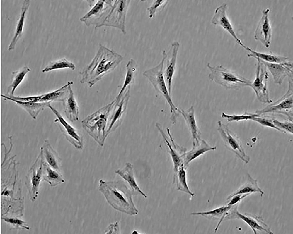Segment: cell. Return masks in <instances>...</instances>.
<instances>
[{"mask_svg":"<svg viewBox=\"0 0 293 234\" xmlns=\"http://www.w3.org/2000/svg\"><path fill=\"white\" fill-rule=\"evenodd\" d=\"M233 206L226 205L220 206L212 210L207 211L193 212L191 214L194 215H200L207 218L219 219L215 229L217 230L222 222L224 220L228 215L229 211Z\"/></svg>","mask_w":293,"mask_h":234,"instance_id":"484cf974","label":"cell"},{"mask_svg":"<svg viewBox=\"0 0 293 234\" xmlns=\"http://www.w3.org/2000/svg\"><path fill=\"white\" fill-rule=\"evenodd\" d=\"M250 53L247 55L249 57H252L259 59L264 61L271 63H285L289 62L287 57L281 56L273 54L261 53L254 51L251 48L246 46L245 48Z\"/></svg>","mask_w":293,"mask_h":234,"instance_id":"f1b7e54d","label":"cell"},{"mask_svg":"<svg viewBox=\"0 0 293 234\" xmlns=\"http://www.w3.org/2000/svg\"><path fill=\"white\" fill-rule=\"evenodd\" d=\"M156 126L164 139L166 144L169 149V152L170 154L173 165V176L177 173L179 167L183 164L182 156L186 152L187 149L183 147H180L175 144L170 134V130L167 131L171 138L173 146L167 140L166 136L163 131L161 128L160 125L159 123L156 124Z\"/></svg>","mask_w":293,"mask_h":234,"instance_id":"ac0fdd59","label":"cell"},{"mask_svg":"<svg viewBox=\"0 0 293 234\" xmlns=\"http://www.w3.org/2000/svg\"><path fill=\"white\" fill-rule=\"evenodd\" d=\"M90 9L81 17L80 21L86 26L100 27L112 6L113 0H87Z\"/></svg>","mask_w":293,"mask_h":234,"instance_id":"8992f818","label":"cell"},{"mask_svg":"<svg viewBox=\"0 0 293 234\" xmlns=\"http://www.w3.org/2000/svg\"><path fill=\"white\" fill-rule=\"evenodd\" d=\"M251 120L256 121L263 125L274 128L282 133H286L285 131L276 127L273 123L272 120L261 118L260 116L255 117L253 118Z\"/></svg>","mask_w":293,"mask_h":234,"instance_id":"74e56055","label":"cell"},{"mask_svg":"<svg viewBox=\"0 0 293 234\" xmlns=\"http://www.w3.org/2000/svg\"><path fill=\"white\" fill-rule=\"evenodd\" d=\"M257 116H260L255 113L253 114L247 113L241 115H229L222 112L221 114V117L226 119L229 122L252 120L254 117Z\"/></svg>","mask_w":293,"mask_h":234,"instance_id":"d590c367","label":"cell"},{"mask_svg":"<svg viewBox=\"0 0 293 234\" xmlns=\"http://www.w3.org/2000/svg\"><path fill=\"white\" fill-rule=\"evenodd\" d=\"M115 104V100L88 116L81 122L83 128L101 146L103 145L107 137L106 130L108 120Z\"/></svg>","mask_w":293,"mask_h":234,"instance_id":"3957f363","label":"cell"},{"mask_svg":"<svg viewBox=\"0 0 293 234\" xmlns=\"http://www.w3.org/2000/svg\"><path fill=\"white\" fill-rule=\"evenodd\" d=\"M238 206L236 205L231 209L226 217L227 220L241 219L250 227L255 234L257 233L258 230L269 234L273 233L261 217L247 213H241L238 211Z\"/></svg>","mask_w":293,"mask_h":234,"instance_id":"4fadbf2b","label":"cell"},{"mask_svg":"<svg viewBox=\"0 0 293 234\" xmlns=\"http://www.w3.org/2000/svg\"><path fill=\"white\" fill-rule=\"evenodd\" d=\"M167 54L165 50L162 53V59L160 63L155 67L145 71L143 75L151 83L156 91L165 99L171 109V119L173 123H176L179 116L178 109L174 105L170 94L164 76V63Z\"/></svg>","mask_w":293,"mask_h":234,"instance_id":"277c9868","label":"cell"},{"mask_svg":"<svg viewBox=\"0 0 293 234\" xmlns=\"http://www.w3.org/2000/svg\"><path fill=\"white\" fill-rule=\"evenodd\" d=\"M43 94L25 97L7 96L14 99L21 101L40 102Z\"/></svg>","mask_w":293,"mask_h":234,"instance_id":"ab89813d","label":"cell"},{"mask_svg":"<svg viewBox=\"0 0 293 234\" xmlns=\"http://www.w3.org/2000/svg\"><path fill=\"white\" fill-rule=\"evenodd\" d=\"M3 219L6 222L15 226L16 227L27 230L29 229V228L27 225L26 223L21 220L14 218H4Z\"/></svg>","mask_w":293,"mask_h":234,"instance_id":"60d3db41","label":"cell"},{"mask_svg":"<svg viewBox=\"0 0 293 234\" xmlns=\"http://www.w3.org/2000/svg\"><path fill=\"white\" fill-rule=\"evenodd\" d=\"M227 4L223 3L215 10L211 20V23L221 27L233 37L235 41L244 49L245 45L238 38L227 16L226 11Z\"/></svg>","mask_w":293,"mask_h":234,"instance_id":"5bb4252c","label":"cell"},{"mask_svg":"<svg viewBox=\"0 0 293 234\" xmlns=\"http://www.w3.org/2000/svg\"><path fill=\"white\" fill-rule=\"evenodd\" d=\"M43 179L51 186H55L64 183L65 180L60 171L50 167L45 161L44 164Z\"/></svg>","mask_w":293,"mask_h":234,"instance_id":"f546056e","label":"cell"},{"mask_svg":"<svg viewBox=\"0 0 293 234\" xmlns=\"http://www.w3.org/2000/svg\"><path fill=\"white\" fill-rule=\"evenodd\" d=\"M217 130L226 147L233 152L245 163L250 160L249 157L246 154L240 140L221 121L217 122Z\"/></svg>","mask_w":293,"mask_h":234,"instance_id":"30bf717a","label":"cell"},{"mask_svg":"<svg viewBox=\"0 0 293 234\" xmlns=\"http://www.w3.org/2000/svg\"><path fill=\"white\" fill-rule=\"evenodd\" d=\"M250 193L241 194L234 195L231 197L227 201V205L233 206L239 204L241 201L246 196L250 195Z\"/></svg>","mask_w":293,"mask_h":234,"instance_id":"b9f144b4","label":"cell"},{"mask_svg":"<svg viewBox=\"0 0 293 234\" xmlns=\"http://www.w3.org/2000/svg\"><path fill=\"white\" fill-rule=\"evenodd\" d=\"M72 81H69L61 87L52 92L44 94L40 102L60 101L67 94L69 86L72 85Z\"/></svg>","mask_w":293,"mask_h":234,"instance_id":"d6a6232c","label":"cell"},{"mask_svg":"<svg viewBox=\"0 0 293 234\" xmlns=\"http://www.w3.org/2000/svg\"><path fill=\"white\" fill-rule=\"evenodd\" d=\"M120 232L119 223L115 222L110 224L105 231V233L107 234H118Z\"/></svg>","mask_w":293,"mask_h":234,"instance_id":"7bdbcfd3","label":"cell"},{"mask_svg":"<svg viewBox=\"0 0 293 234\" xmlns=\"http://www.w3.org/2000/svg\"><path fill=\"white\" fill-rule=\"evenodd\" d=\"M40 151L44 161L51 168L59 171L61 159L48 139L44 140Z\"/></svg>","mask_w":293,"mask_h":234,"instance_id":"cb8c5ba5","label":"cell"},{"mask_svg":"<svg viewBox=\"0 0 293 234\" xmlns=\"http://www.w3.org/2000/svg\"><path fill=\"white\" fill-rule=\"evenodd\" d=\"M180 44L175 41L171 44L169 55L166 58L165 68H164L163 74L165 80L169 93L171 96L172 83L173 77L176 69V65Z\"/></svg>","mask_w":293,"mask_h":234,"instance_id":"d6986e66","label":"cell"},{"mask_svg":"<svg viewBox=\"0 0 293 234\" xmlns=\"http://www.w3.org/2000/svg\"><path fill=\"white\" fill-rule=\"evenodd\" d=\"M44 161L41 151L28 171L26 176V185L30 199L33 202L38 196L42 180Z\"/></svg>","mask_w":293,"mask_h":234,"instance_id":"ba28073f","label":"cell"},{"mask_svg":"<svg viewBox=\"0 0 293 234\" xmlns=\"http://www.w3.org/2000/svg\"><path fill=\"white\" fill-rule=\"evenodd\" d=\"M259 60L271 73L276 84L280 85L287 76L289 78H293V66L290 62L271 63Z\"/></svg>","mask_w":293,"mask_h":234,"instance_id":"e0dca14e","label":"cell"},{"mask_svg":"<svg viewBox=\"0 0 293 234\" xmlns=\"http://www.w3.org/2000/svg\"><path fill=\"white\" fill-rule=\"evenodd\" d=\"M168 1L156 0L153 1L151 5L147 8L149 13V17L152 18L154 16L156 11L160 8L164 7L167 4Z\"/></svg>","mask_w":293,"mask_h":234,"instance_id":"8d00e7d4","label":"cell"},{"mask_svg":"<svg viewBox=\"0 0 293 234\" xmlns=\"http://www.w3.org/2000/svg\"><path fill=\"white\" fill-rule=\"evenodd\" d=\"M186 170L182 164L176 174L173 177V183L176 185L178 190L185 192L193 198L195 194L190 190L188 185Z\"/></svg>","mask_w":293,"mask_h":234,"instance_id":"4dcf8cb0","label":"cell"},{"mask_svg":"<svg viewBox=\"0 0 293 234\" xmlns=\"http://www.w3.org/2000/svg\"><path fill=\"white\" fill-rule=\"evenodd\" d=\"M76 68L75 65L73 62L65 58H63L50 62L42 71L43 73H45L52 70L64 68H69L74 70Z\"/></svg>","mask_w":293,"mask_h":234,"instance_id":"e575fe53","label":"cell"},{"mask_svg":"<svg viewBox=\"0 0 293 234\" xmlns=\"http://www.w3.org/2000/svg\"><path fill=\"white\" fill-rule=\"evenodd\" d=\"M210 71L208 77L212 81L227 89L237 90L248 86L251 81L222 65L212 66L207 64Z\"/></svg>","mask_w":293,"mask_h":234,"instance_id":"5b68a950","label":"cell"},{"mask_svg":"<svg viewBox=\"0 0 293 234\" xmlns=\"http://www.w3.org/2000/svg\"><path fill=\"white\" fill-rule=\"evenodd\" d=\"M49 108L55 115L54 121L57 123L62 132L67 140L75 148L81 149L83 147V140L81 133L70 125L61 114L50 104Z\"/></svg>","mask_w":293,"mask_h":234,"instance_id":"8fae6325","label":"cell"},{"mask_svg":"<svg viewBox=\"0 0 293 234\" xmlns=\"http://www.w3.org/2000/svg\"><path fill=\"white\" fill-rule=\"evenodd\" d=\"M123 59L121 55L100 44L91 61L80 72V83L92 87L113 70Z\"/></svg>","mask_w":293,"mask_h":234,"instance_id":"6da1fadb","label":"cell"},{"mask_svg":"<svg viewBox=\"0 0 293 234\" xmlns=\"http://www.w3.org/2000/svg\"><path fill=\"white\" fill-rule=\"evenodd\" d=\"M115 173L128 183L133 195H141L147 198V196L141 190L136 182L133 166L131 163H126L123 168L117 170Z\"/></svg>","mask_w":293,"mask_h":234,"instance_id":"7402d4cb","label":"cell"},{"mask_svg":"<svg viewBox=\"0 0 293 234\" xmlns=\"http://www.w3.org/2000/svg\"><path fill=\"white\" fill-rule=\"evenodd\" d=\"M30 70L28 67L25 66L19 70L12 72V80L8 87L6 95H14L16 89L22 81L25 75Z\"/></svg>","mask_w":293,"mask_h":234,"instance_id":"836d02e7","label":"cell"},{"mask_svg":"<svg viewBox=\"0 0 293 234\" xmlns=\"http://www.w3.org/2000/svg\"><path fill=\"white\" fill-rule=\"evenodd\" d=\"M177 111L182 115L190 130L193 139V144L198 142L201 138L195 115L194 107L191 106L186 110L178 109Z\"/></svg>","mask_w":293,"mask_h":234,"instance_id":"d4e9b609","label":"cell"},{"mask_svg":"<svg viewBox=\"0 0 293 234\" xmlns=\"http://www.w3.org/2000/svg\"><path fill=\"white\" fill-rule=\"evenodd\" d=\"M272 122L276 127L282 130H282H285L291 133H293V125L292 122H282L276 119H274L272 120Z\"/></svg>","mask_w":293,"mask_h":234,"instance_id":"f35d334b","label":"cell"},{"mask_svg":"<svg viewBox=\"0 0 293 234\" xmlns=\"http://www.w3.org/2000/svg\"><path fill=\"white\" fill-rule=\"evenodd\" d=\"M70 85L68 92L61 101L64 112L68 119L71 122L79 120V106L75 98L71 86Z\"/></svg>","mask_w":293,"mask_h":234,"instance_id":"44dd1931","label":"cell"},{"mask_svg":"<svg viewBox=\"0 0 293 234\" xmlns=\"http://www.w3.org/2000/svg\"><path fill=\"white\" fill-rule=\"evenodd\" d=\"M292 79L289 78L288 90L281 98L264 108L256 111L255 113L259 116L273 113H281L288 116V113L292 109L293 106Z\"/></svg>","mask_w":293,"mask_h":234,"instance_id":"7c38bea8","label":"cell"},{"mask_svg":"<svg viewBox=\"0 0 293 234\" xmlns=\"http://www.w3.org/2000/svg\"><path fill=\"white\" fill-rule=\"evenodd\" d=\"M1 96L6 100L12 101L25 110L34 119H36L40 113L46 107H48L51 102H24L11 98L3 94Z\"/></svg>","mask_w":293,"mask_h":234,"instance_id":"603a6c76","label":"cell"},{"mask_svg":"<svg viewBox=\"0 0 293 234\" xmlns=\"http://www.w3.org/2000/svg\"><path fill=\"white\" fill-rule=\"evenodd\" d=\"M137 66V63L133 59H131L128 62L126 66V73L123 85L115 99L116 102L120 100L127 88L133 82Z\"/></svg>","mask_w":293,"mask_h":234,"instance_id":"4316f807","label":"cell"},{"mask_svg":"<svg viewBox=\"0 0 293 234\" xmlns=\"http://www.w3.org/2000/svg\"><path fill=\"white\" fill-rule=\"evenodd\" d=\"M130 86L127 87L119 101H115L108 120L106 130L107 136L117 126L126 109L130 96Z\"/></svg>","mask_w":293,"mask_h":234,"instance_id":"9a60e30c","label":"cell"},{"mask_svg":"<svg viewBox=\"0 0 293 234\" xmlns=\"http://www.w3.org/2000/svg\"><path fill=\"white\" fill-rule=\"evenodd\" d=\"M270 9H263L262 16L255 32V39L260 42L266 48L270 45L272 35V30L269 18Z\"/></svg>","mask_w":293,"mask_h":234,"instance_id":"2e32d148","label":"cell"},{"mask_svg":"<svg viewBox=\"0 0 293 234\" xmlns=\"http://www.w3.org/2000/svg\"><path fill=\"white\" fill-rule=\"evenodd\" d=\"M99 190L109 204L115 210L130 215L138 211L132 200L133 194L122 181H99Z\"/></svg>","mask_w":293,"mask_h":234,"instance_id":"7a4b0ae2","label":"cell"},{"mask_svg":"<svg viewBox=\"0 0 293 234\" xmlns=\"http://www.w3.org/2000/svg\"><path fill=\"white\" fill-rule=\"evenodd\" d=\"M255 192L259 193L261 197L264 193L259 187L257 180L253 179L250 174H248L247 182L228 196L227 199L228 200L232 197L237 195L247 193L251 194Z\"/></svg>","mask_w":293,"mask_h":234,"instance_id":"1f68e13d","label":"cell"},{"mask_svg":"<svg viewBox=\"0 0 293 234\" xmlns=\"http://www.w3.org/2000/svg\"><path fill=\"white\" fill-rule=\"evenodd\" d=\"M256 59L257 64L255 77L248 86L253 89L260 101L271 103L272 101L270 98L267 86L269 77L267 70L259 59Z\"/></svg>","mask_w":293,"mask_h":234,"instance_id":"9c48e42d","label":"cell"},{"mask_svg":"<svg viewBox=\"0 0 293 234\" xmlns=\"http://www.w3.org/2000/svg\"><path fill=\"white\" fill-rule=\"evenodd\" d=\"M130 0H113L111 8L101 27H113L126 34L125 18Z\"/></svg>","mask_w":293,"mask_h":234,"instance_id":"52a82bcc","label":"cell"},{"mask_svg":"<svg viewBox=\"0 0 293 234\" xmlns=\"http://www.w3.org/2000/svg\"><path fill=\"white\" fill-rule=\"evenodd\" d=\"M216 146L209 145L204 140L201 139L198 142L193 144V147L190 151L186 152L182 156L183 164L186 170L189 163L193 160L206 152L216 149Z\"/></svg>","mask_w":293,"mask_h":234,"instance_id":"ffe728a7","label":"cell"},{"mask_svg":"<svg viewBox=\"0 0 293 234\" xmlns=\"http://www.w3.org/2000/svg\"><path fill=\"white\" fill-rule=\"evenodd\" d=\"M30 4V1L25 0L23 2L21 8L20 17L17 25L16 32L11 42L8 46V50L11 51L14 49L17 42L22 36L24 25L25 15Z\"/></svg>","mask_w":293,"mask_h":234,"instance_id":"83f0119b","label":"cell"}]
</instances>
